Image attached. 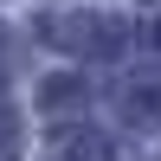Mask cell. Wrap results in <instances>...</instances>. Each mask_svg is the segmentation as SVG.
Returning <instances> with one entry per match:
<instances>
[{"mask_svg": "<svg viewBox=\"0 0 161 161\" xmlns=\"http://www.w3.org/2000/svg\"><path fill=\"white\" fill-rule=\"evenodd\" d=\"M45 39L77 52V58H110V52H123V19H110V13H64V19H45Z\"/></svg>", "mask_w": 161, "mask_h": 161, "instance_id": "6da1fadb", "label": "cell"}, {"mask_svg": "<svg viewBox=\"0 0 161 161\" xmlns=\"http://www.w3.org/2000/svg\"><path fill=\"white\" fill-rule=\"evenodd\" d=\"M52 161H116V148L97 129H58L52 136Z\"/></svg>", "mask_w": 161, "mask_h": 161, "instance_id": "7a4b0ae2", "label": "cell"}, {"mask_svg": "<svg viewBox=\"0 0 161 161\" xmlns=\"http://www.w3.org/2000/svg\"><path fill=\"white\" fill-rule=\"evenodd\" d=\"M116 110H123V123H129V129H161V77H148V84H129Z\"/></svg>", "mask_w": 161, "mask_h": 161, "instance_id": "3957f363", "label": "cell"}, {"mask_svg": "<svg viewBox=\"0 0 161 161\" xmlns=\"http://www.w3.org/2000/svg\"><path fill=\"white\" fill-rule=\"evenodd\" d=\"M39 103H45V110H77V103H84V84H77V77H45V84H39Z\"/></svg>", "mask_w": 161, "mask_h": 161, "instance_id": "277c9868", "label": "cell"}, {"mask_svg": "<svg viewBox=\"0 0 161 161\" xmlns=\"http://www.w3.org/2000/svg\"><path fill=\"white\" fill-rule=\"evenodd\" d=\"M13 71V39H7V26H0V77Z\"/></svg>", "mask_w": 161, "mask_h": 161, "instance_id": "5b68a950", "label": "cell"}, {"mask_svg": "<svg viewBox=\"0 0 161 161\" xmlns=\"http://www.w3.org/2000/svg\"><path fill=\"white\" fill-rule=\"evenodd\" d=\"M0 142H13V110L0 103Z\"/></svg>", "mask_w": 161, "mask_h": 161, "instance_id": "8992f818", "label": "cell"}, {"mask_svg": "<svg viewBox=\"0 0 161 161\" xmlns=\"http://www.w3.org/2000/svg\"><path fill=\"white\" fill-rule=\"evenodd\" d=\"M155 45H161V19H155Z\"/></svg>", "mask_w": 161, "mask_h": 161, "instance_id": "52a82bcc", "label": "cell"}]
</instances>
